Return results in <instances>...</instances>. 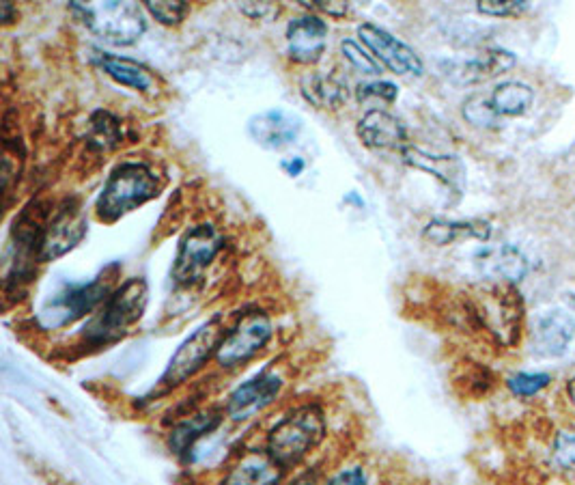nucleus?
<instances>
[{"label": "nucleus", "instance_id": "f257e3e1", "mask_svg": "<svg viewBox=\"0 0 575 485\" xmlns=\"http://www.w3.org/2000/svg\"><path fill=\"white\" fill-rule=\"evenodd\" d=\"M328 438L326 410L317 401L289 408L265 434L263 449L272 460L289 470L300 468Z\"/></svg>", "mask_w": 575, "mask_h": 485}, {"label": "nucleus", "instance_id": "f03ea898", "mask_svg": "<svg viewBox=\"0 0 575 485\" xmlns=\"http://www.w3.org/2000/svg\"><path fill=\"white\" fill-rule=\"evenodd\" d=\"M149 304V285L143 276H130L112 291L104 307L84 324L80 339L84 348H108L121 341L143 320Z\"/></svg>", "mask_w": 575, "mask_h": 485}, {"label": "nucleus", "instance_id": "7ed1b4c3", "mask_svg": "<svg viewBox=\"0 0 575 485\" xmlns=\"http://www.w3.org/2000/svg\"><path fill=\"white\" fill-rule=\"evenodd\" d=\"M162 179L153 166L140 160H123L110 171L95 201V216L106 225L117 223L162 192Z\"/></svg>", "mask_w": 575, "mask_h": 485}, {"label": "nucleus", "instance_id": "20e7f679", "mask_svg": "<svg viewBox=\"0 0 575 485\" xmlns=\"http://www.w3.org/2000/svg\"><path fill=\"white\" fill-rule=\"evenodd\" d=\"M117 287V266L100 272L91 281L63 283L41 304L37 322L44 330H63L84 317H93L104 307Z\"/></svg>", "mask_w": 575, "mask_h": 485}, {"label": "nucleus", "instance_id": "39448f33", "mask_svg": "<svg viewBox=\"0 0 575 485\" xmlns=\"http://www.w3.org/2000/svg\"><path fill=\"white\" fill-rule=\"evenodd\" d=\"M227 320L222 313H216L209 317L196 328L192 335H188L184 341L177 345L173 356L168 358V365L158 380L160 395H166L177 388L186 386L190 380H194L199 373L216 360L218 348L227 335Z\"/></svg>", "mask_w": 575, "mask_h": 485}, {"label": "nucleus", "instance_id": "423d86ee", "mask_svg": "<svg viewBox=\"0 0 575 485\" xmlns=\"http://www.w3.org/2000/svg\"><path fill=\"white\" fill-rule=\"evenodd\" d=\"M272 339V315L261 307H248L244 309V313L237 315L235 322L227 328V335H224L220 343L214 363L220 371L242 369L268 350Z\"/></svg>", "mask_w": 575, "mask_h": 485}, {"label": "nucleus", "instance_id": "0eeeda50", "mask_svg": "<svg viewBox=\"0 0 575 485\" xmlns=\"http://www.w3.org/2000/svg\"><path fill=\"white\" fill-rule=\"evenodd\" d=\"M69 11L110 46H132L147 33L145 7L136 3H72Z\"/></svg>", "mask_w": 575, "mask_h": 485}, {"label": "nucleus", "instance_id": "6e6552de", "mask_svg": "<svg viewBox=\"0 0 575 485\" xmlns=\"http://www.w3.org/2000/svg\"><path fill=\"white\" fill-rule=\"evenodd\" d=\"M224 235L212 223L190 227L177 244L171 279L177 287H194L224 251Z\"/></svg>", "mask_w": 575, "mask_h": 485}, {"label": "nucleus", "instance_id": "1a4fd4ad", "mask_svg": "<svg viewBox=\"0 0 575 485\" xmlns=\"http://www.w3.org/2000/svg\"><path fill=\"white\" fill-rule=\"evenodd\" d=\"M470 311L474 320L498 337L500 343L513 345L517 341L524 304L511 283L487 285L479 296L470 300Z\"/></svg>", "mask_w": 575, "mask_h": 485}, {"label": "nucleus", "instance_id": "9d476101", "mask_svg": "<svg viewBox=\"0 0 575 485\" xmlns=\"http://www.w3.org/2000/svg\"><path fill=\"white\" fill-rule=\"evenodd\" d=\"M89 220L78 199H65L52 210L39 246V263H52L72 253L87 238Z\"/></svg>", "mask_w": 575, "mask_h": 485}, {"label": "nucleus", "instance_id": "9b49d317", "mask_svg": "<svg viewBox=\"0 0 575 485\" xmlns=\"http://www.w3.org/2000/svg\"><path fill=\"white\" fill-rule=\"evenodd\" d=\"M285 388V380L274 369H261L242 384H237L224 401V412L233 423H248L257 419L280 397Z\"/></svg>", "mask_w": 575, "mask_h": 485}, {"label": "nucleus", "instance_id": "f8f14e48", "mask_svg": "<svg viewBox=\"0 0 575 485\" xmlns=\"http://www.w3.org/2000/svg\"><path fill=\"white\" fill-rule=\"evenodd\" d=\"M358 41L388 72L397 76H423L425 65L423 59L418 57V52L397 35L382 29V26L362 22L358 26Z\"/></svg>", "mask_w": 575, "mask_h": 485}, {"label": "nucleus", "instance_id": "ddd939ff", "mask_svg": "<svg viewBox=\"0 0 575 485\" xmlns=\"http://www.w3.org/2000/svg\"><path fill=\"white\" fill-rule=\"evenodd\" d=\"M227 412L216 406H209L203 410H194L175 421L171 427V432L166 436V445L171 449L173 455H177L179 460L190 462V457L194 455L196 447L209 436H214L224 423Z\"/></svg>", "mask_w": 575, "mask_h": 485}, {"label": "nucleus", "instance_id": "4468645a", "mask_svg": "<svg viewBox=\"0 0 575 485\" xmlns=\"http://www.w3.org/2000/svg\"><path fill=\"white\" fill-rule=\"evenodd\" d=\"M287 57L298 65H315L328 48V24L317 13L293 18L285 31Z\"/></svg>", "mask_w": 575, "mask_h": 485}, {"label": "nucleus", "instance_id": "2eb2a0df", "mask_svg": "<svg viewBox=\"0 0 575 485\" xmlns=\"http://www.w3.org/2000/svg\"><path fill=\"white\" fill-rule=\"evenodd\" d=\"M287 470L265 449H246L229 464L218 485H283Z\"/></svg>", "mask_w": 575, "mask_h": 485}, {"label": "nucleus", "instance_id": "dca6fc26", "mask_svg": "<svg viewBox=\"0 0 575 485\" xmlns=\"http://www.w3.org/2000/svg\"><path fill=\"white\" fill-rule=\"evenodd\" d=\"M356 134L371 151H403L408 147V130L403 121L384 108H371L358 119Z\"/></svg>", "mask_w": 575, "mask_h": 485}, {"label": "nucleus", "instance_id": "f3484780", "mask_svg": "<svg viewBox=\"0 0 575 485\" xmlns=\"http://www.w3.org/2000/svg\"><path fill=\"white\" fill-rule=\"evenodd\" d=\"M302 121L283 108H272L248 119V136L259 147L268 151H280L298 141Z\"/></svg>", "mask_w": 575, "mask_h": 485}, {"label": "nucleus", "instance_id": "a211bd4d", "mask_svg": "<svg viewBox=\"0 0 575 485\" xmlns=\"http://www.w3.org/2000/svg\"><path fill=\"white\" fill-rule=\"evenodd\" d=\"M93 63L102 69V72L117 82L121 87H128L136 93L143 95H156L160 89L158 76L151 69L130 57H119V54H110L104 50H95Z\"/></svg>", "mask_w": 575, "mask_h": 485}, {"label": "nucleus", "instance_id": "6ab92c4d", "mask_svg": "<svg viewBox=\"0 0 575 485\" xmlns=\"http://www.w3.org/2000/svg\"><path fill=\"white\" fill-rule=\"evenodd\" d=\"M476 268L494 283H515L526 276L528 261L515 246H498L476 255Z\"/></svg>", "mask_w": 575, "mask_h": 485}, {"label": "nucleus", "instance_id": "aec40b11", "mask_svg": "<svg viewBox=\"0 0 575 485\" xmlns=\"http://www.w3.org/2000/svg\"><path fill=\"white\" fill-rule=\"evenodd\" d=\"M300 93L317 110H339L349 97L345 80L330 72H311L302 76Z\"/></svg>", "mask_w": 575, "mask_h": 485}, {"label": "nucleus", "instance_id": "412c9836", "mask_svg": "<svg viewBox=\"0 0 575 485\" xmlns=\"http://www.w3.org/2000/svg\"><path fill=\"white\" fill-rule=\"evenodd\" d=\"M401 160L416 171L433 175L438 182L453 190H459L461 182H464V166H461V162L455 156L429 154L425 149L408 145L401 151Z\"/></svg>", "mask_w": 575, "mask_h": 485}, {"label": "nucleus", "instance_id": "4be33fe9", "mask_svg": "<svg viewBox=\"0 0 575 485\" xmlns=\"http://www.w3.org/2000/svg\"><path fill=\"white\" fill-rule=\"evenodd\" d=\"M575 337V324L569 315L554 311L543 315L535 328V354L554 358L563 356Z\"/></svg>", "mask_w": 575, "mask_h": 485}, {"label": "nucleus", "instance_id": "5701e85b", "mask_svg": "<svg viewBox=\"0 0 575 485\" xmlns=\"http://www.w3.org/2000/svg\"><path fill=\"white\" fill-rule=\"evenodd\" d=\"M492 227L485 220H444L436 218L423 229V240L433 246H451L464 240H489Z\"/></svg>", "mask_w": 575, "mask_h": 485}, {"label": "nucleus", "instance_id": "b1692460", "mask_svg": "<svg viewBox=\"0 0 575 485\" xmlns=\"http://www.w3.org/2000/svg\"><path fill=\"white\" fill-rule=\"evenodd\" d=\"M513 65H515V57L511 52L492 48V50H485L472 61L461 63L455 74L459 76L461 82H481V80H489V78H496L504 72H509Z\"/></svg>", "mask_w": 575, "mask_h": 485}, {"label": "nucleus", "instance_id": "393cba45", "mask_svg": "<svg viewBox=\"0 0 575 485\" xmlns=\"http://www.w3.org/2000/svg\"><path fill=\"white\" fill-rule=\"evenodd\" d=\"M489 102L498 117H522L535 102V91L524 82H502L489 93Z\"/></svg>", "mask_w": 575, "mask_h": 485}, {"label": "nucleus", "instance_id": "a878e982", "mask_svg": "<svg viewBox=\"0 0 575 485\" xmlns=\"http://www.w3.org/2000/svg\"><path fill=\"white\" fill-rule=\"evenodd\" d=\"M123 143V126L110 110H95L89 119L87 145L93 151H112Z\"/></svg>", "mask_w": 575, "mask_h": 485}, {"label": "nucleus", "instance_id": "bb28decb", "mask_svg": "<svg viewBox=\"0 0 575 485\" xmlns=\"http://www.w3.org/2000/svg\"><path fill=\"white\" fill-rule=\"evenodd\" d=\"M341 57L347 61V65L356 69L358 74L364 76H380L384 72V67L373 59V54L364 48L358 39L345 37L341 41Z\"/></svg>", "mask_w": 575, "mask_h": 485}, {"label": "nucleus", "instance_id": "cd10ccee", "mask_svg": "<svg viewBox=\"0 0 575 485\" xmlns=\"http://www.w3.org/2000/svg\"><path fill=\"white\" fill-rule=\"evenodd\" d=\"M464 119L472 123L474 128L487 130V128H494L500 117L494 113L487 93H474L464 102Z\"/></svg>", "mask_w": 575, "mask_h": 485}, {"label": "nucleus", "instance_id": "c85d7f7f", "mask_svg": "<svg viewBox=\"0 0 575 485\" xmlns=\"http://www.w3.org/2000/svg\"><path fill=\"white\" fill-rule=\"evenodd\" d=\"M143 7L158 24L171 26V29L184 22L190 13V5L184 3V0H175V3H171V0H160V3H156V0H147Z\"/></svg>", "mask_w": 575, "mask_h": 485}, {"label": "nucleus", "instance_id": "c756f323", "mask_svg": "<svg viewBox=\"0 0 575 485\" xmlns=\"http://www.w3.org/2000/svg\"><path fill=\"white\" fill-rule=\"evenodd\" d=\"M399 97V87L395 82L388 80H369V82H360L356 87V100L358 102H371V100H380L382 104H392Z\"/></svg>", "mask_w": 575, "mask_h": 485}, {"label": "nucleus", "instance_id": "7c9ffc66", "mask_svg": "<svg viewBox=\"0 0 575 485\" xmlns=\"http://www.w3.org/2000/svg\"><path fill=\"white\" fill-rule=\"evenodd\" d=\"M554 464L560 468H575V429H563L554 440Z\"/></svg>", "mask_w": 575, "mask_h": 485}, {"label": "nucleus", "instance_id": "2f4dec72", "mask_svg": "<svg viewBox=\"0 0 575 485\" xmlns=\"http://www.w3.org/2000/svg\"><path fill=\"white\" fill-rule=\"evenodd\" d=\"M550 384V376H545V373H520V376H513L509 380V388L515 395H535L541 388H545Z\"/></svg>", "mask_w": 575, "mask_h": 485}, {"label": "nucleus", "instance_id": "473e14b6", "mask_svg": "<svg viewBox=\"0 0 575 485\" xmlns=\"http://www.w3.org/2000/svg\"><path fill=\"white\" fill-rule=\"evenodd\" d=\"M319 485H369V473L367 468L360 464H349L336 470L334 475H330Z\"/></svg>", "mask_w": 575, "mask_h": 485}, {"label": "nucleus", "instance_id": "72a5a7b5", "mask_svg": "<svg viewBox=\"0 0 575 485\" xmlns=\"http://www.w3.org/2000/svg\"><path fill=\"white\" fill-rule=\"evenodd\" d=\"M528 5L520 3V0H483V3L476 5L481 13L485 16H496V18H504V16H517V13H522Z\"/></svg>", "mask_w": 575, "mask_h": 485}, {"label": "nucleus", "instance_id": "f704fd0d", "mask_svg": "<svg viewBox=\"0 0 575 485\" xmlns=\"http://www.w3.org/2000/svg\"><path fill=\"white\" fill-rule=\"evenodd\" d=\"M304 9H308V13H324V16H330V18H345L347 13H349V5L347 3H302Z\"/></svg>", "mask_w": 575, "mask_h": 485}, {"label": "nucleus", "instance_id": "c9c22d12", "mask_svg": "<svg viewBox=\"0 0 575 485\" xmlns=\"http://www.w3.org/2000/svg\"><path fill=\"white\" fill-rule=\"evenodd\" d=\"M240 11L250 20H268L274 13H278V7L270 3H244L240 5Z\"/></svg>", "mask_w": 575, "mask_h": 485}, {"label": "nucleus", "instance_id": "e433bc0d", "mask_svg": "<svg viewBox=\"0 0 575 485\" xmlns=\"http://www.w3.org/2000/svg\"><path fill=\"white\" fill-rule=\"evenodd\" d=\"M280 169H283V173L289 175V177H300L304 173V169H306V162L300 156L287 158V160L280 162Z\"/></svg>", "mask_w": 575, "mask_h": 485}, {"label": "nucleus", "instance_id": "4c0bfd02", "mask_svg": "<svg viewBox=\"0 0 575 485\" xmlns=\"http://www.w3.org/2000/svg\"><path fill=\"white\" fill-rule=\"evenodd\" d=\"M319 473H317V468H308L304 470V473H300L296 479H293L291 483L287 485H319Z\"/></svg>", "mask_w": 575, "mask_h": 485}, {"label": "nucleus", "instance_id": "58836bf2", "mask_svg": "<svg viewBox=\"0 0 575 485\" xmlns=\"http://www.w3.org/2000/svg\"><path fill=\"white\" fill-rule=\"evenodd\" d=\"M0 13H3V26H9V24H13V13H16L18 16V9H13V5L11 3H3L0 5Z\"/></svg>", "mask_w": 575, "mask_h": 485}, {"label": "nucleus", "instance_id": "ea45409f", "mask_svg": "<svg viewBox=\"0 0 575 485\" xmlns=\"http://www.w3.org/2000/svg\"><path fill=\"white\" fill-rule=\"evenodd\" d=\"M567 391H569V397H571V401H573V404H575V378L569 382V388H567Z\"/></svg>", "mask_w": 575, "mask_h": 485}]
</instances>
